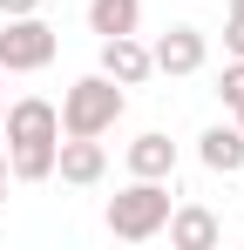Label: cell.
Segmentation results:
<instances>
[{"instance_id": "cell-1", "label": "cell", "mask_w": 244, "mask_h": 250, "mask_svg": "<svg viewBox=\"0 0 244 250\" xmlns=\"http://www.w3.org/2000/svg\"><path fill=\"white\" fill-rule=\"evenodd\" d=\"M0 135H7V176H14V183H48V176H54V142H61L54 102H41V95L7 102Z\"/></svg>"}, {"instance_id": "cell-2", "label": "cell", "mask_w": 244, "mask_h": 250, "mask_svg": "<svg viewBox=\"0 0 244 250\" xmlns=\"http://www.w3.org/2000/svg\"><path fill=\"white\" fill-rule=\"evenodd\" d=\"M122 108H129V88L95 68V75L68 82V95H61L54 115H61V135H109V128L122 122Z\"/></svg>"}, {"instance_id": "cell-3", "label": "cell", "mask_w": 244, "mask_h": 250, "mask_svg": "<svg viewBox=\"0 0 244 250\" xmlns=\"http://www.w3.org/2000/svg\"><path fill=\"white\" fill-rule=\"evenodd\" d=\"M102 223H109V237H122V244H149L163 223H170V183L136 176L129 189H116V196H109Z\"/></svg>"}, {"instance_id": "cell-4", "label": "cell", "mask_w": 244, "mask_h": 250, "mask_svg": "<svg viewBox=\"0 0 244 250\" xmlns=\"http://www.w3.org/2000/svg\"><path fill=\"white\" fill-rule=\"evenodd\" d=\"M61 54V34L41 14H7L0 21V75H41Z\"/></svg>"}, {"instance_id": "cell-5", "label": "cell", "mask_w": 244, "mask_h": 250, "mask_svg": "<svg viewBox=\"0 0 244 250\" xmlns=\"http://www.w3.org/2000/svg\"><path fill=\"white\" fill-rule=\"evenodd\" d=\"M149 61H156V75H197L203 61H210V41H203V27H190V21H176V27H163L156 47H149Z\"/></svg>"}, {"instance_id": "cell-6", "label": "cell", "mask_w": 244, "mask_h": 250, "mask_svg": "<svg viewBox=\"0 0 244 250\" xmlns=\"http://www.w3.org/2000/svg\"><path fill=\"white\" fill-rule=\"evenodd\" d=\"M54 176L75 183V189H95V183L109 176V149H102V135H61V142H54Z\"/></svg>"}, {"instance_id": "cell-7", "label": "cell", "mask_w": 244, "mask_h": 250, "mask_svg": "<svg viewBox=\"0 0 244 250\" xmlns=\"http://www.w3.org/2000/svg\"><path fill=\"white\" fill-rule=\"evenodd\" d=\"M102 75L122 82V88H143L156 75V61H149V47L136 41V34H109V41H102Z\"/></svg>"}, {"instance_id": "cell-8", "label": "cell", "mask_w": 244, "mask_h": 250, "mask_svg": "<svg viewBox=\"0 0 244 250\" xmlns=\"http://www.w3.org/2000/svg\"><path fill=\"white\" fill-rule=\"evenodd\" d=\"M163 230H170L176 250H217V237H224L217 216H210L203 203H170V223H163Z\"/></svg>"}, {"instance_id": "cell-9", "label": "cell", "mask_w": 244, "mask_h": 250, "mask_svg": "<svg viewBox=\"0 0 244 250\" xmlns=\"http://www.w3.org/2000/svg\"><path fill=\"white\" fill-rule=\"evenodd\" d=\"M197 163L210 169V176H238L244 169V128L238 122H217L197 135Z\"/></svg>"}, {"instance_id": "cell-10", "label": "cell", "mask_w": 244, "mask_h": 250, "mask_svg": "<svg viewBox=\"0 0 244 250\" xmlns=\"http://www.w3.org/2000/svg\"><path fill=\"white\" fill-rule=\"evenodd\" d=\"M129 176H156V183H170V176H176V142H170L163 128H143V135L129 142Z\"/></svg>"}, {"instance_id": "cell-11", "label": "cell", "mask_w": 244, "mask_h": 250, "mask_svg": "<svg viewBox=\"0 0 244 250\" xmlns=\"http://www.w3.org/2000/svg\"><path fill=\"white\" fill-rule=\"evenodd\" d=\"M143 27V0H88V34L109 41V34H136Z\"/></svg>"}, {"instance_id": "cell-12", "label": "cell", "mask_w": 244, "mask_h": 250, "mask_svg": "<svg viewBox=\"0 0 244 250\" xmlns=\"http://www.w3.org/2000/svg\"><path fill=\"white\" fill-rule=\"evenodd\" d=\"M217 102H224V108H244V61L238 54H231L224 75H217Z\"/></svg>"}, {"instance_id": "cell-13", "label": "cell", "mask_w": 244, "mask_h": 250, "mask_svg": "<svg viewBox=\"0 0 244 250\" xmlns=\"http://www.w3.org/2000/svg\"><path fill=\"white\" fill-rule=\"evenodd\" d=\"M224 54H238V61H244V14L224 21Z\"/></svg>"}, {"instance_id": "cell-14", "label": "cell", "mask_w": 244, "mask_h": 250, "mask_svg": "<svg viewBox=\"0 0 244 250\" xmlns=\"http://www.w3.org/2000/svg\"><path fill=\"white\" fill-rule=\"evenodd\" d=\"M7 14H41V0H0V21Z\"/></svg>"}, {"instance_id": "cell-15", "label": "cell", "mask_w": 244, "mask_h": 250, "mask_svg": "<svg viewBox=\"0 0 244 250\" xmlns=\"http://www.w3.org/2000/svg\"><path fill=\"white\" fill-rule=\"evenodd\" d=\"M0 203H7V149H0Z\"/></svg>"}, {"instance_id": "cell-16", "label": "cell", "mask_w": 244, "mask_h": 250, "mask_svg": "<svg viewBox=\"0 0 244 250\" xmlns=\"http://www.w3.org/2000/svg\"><path fill=\"white\" fill-rule=\"evenodd\" d=\"M0 115H7V75H0Z\"/></svg>"}, {"instance_id": "cell-17", "label": "cell", "mask_w": 244, "mask_h": 250, "mask_svg": "<svg viewBox=\"0 0 244 250\" xmlns=\"http://www.w3.org/2000/svg\"><path fill=\"white\" fill-rule=\"evenodd\" d=\"M231 122H238V128H244V108H231Z\"/></svg>"}, {"instance_id": "cell-18", "label": "cell", "mask_w": 244, "mask_h": 250, "mask_svg": "<svg viewBox=\"0 0 244 250\" xmlns=\"http://www.w3.org/2000/svg\"><path fill=\"white\" fill-rule=\"evenodd\" d=\"M231 14H244V0H231Z\"/></svg>"}]
</instances>
